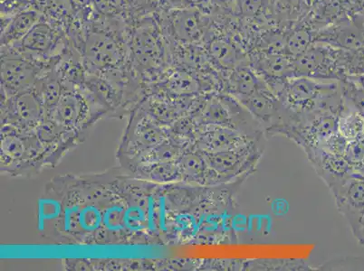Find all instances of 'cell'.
Here are the masks:
<instances>
[{"label": "cell", "instance_id": "10", "mask_svg": "<svg viewBox=\"0 0 364 271\" xmlns=\"http://www.w3.org/2000/svg\"><path fill=\"white\" fill-rule=\"evenodd\" d=\"M90 114L80 94L65 91L62 92L58 104L51 110L48 118L60 124L66 130L71 131L84 126L85 127L94 121V118L88 116Z\"/></svg>", "mask_w": 364, "mask_h": 271}, {"label": "cell", "instance_id": "6", "mask_svg": "<svg viewBox=\"0 0 364 271\" xmlns=\"http://www.w3.org/2000/svg\"><path fill=\"white\" fill-rule=\"evenodd\" d=\"M178 164L181 168L182 182L185 184L198 187H215L230 183L210 167L203 154L194 146L185 150Z\"/></svg>", "mask_w": 364, "mask_h": 271}, {"label": "cell", "instance_id": "25", "mask_svg": "<svg viewBox=\"0 0 364 271\" xmlns=\"http://www.w3.org/2000/svg\"><path fill=\"white\" fill-rule=\"evenodd\" d=\"M344 76L364 74V46L344 54Z\"/></svg>", "mask_w": 364, "mask_h": 271}, {"label": "cell", "instance_id": "18", "mask_svg": "<svg viewBox=\"0 0 364 271\" xmlns=\"http://www.w3.org/2000/svg\"><path fill=\"white\" fill-rule=\"evenodd\" d=\"M39 21L38 13L34 11H26L18 13L9 23L1 34L3 46L14 45L25 38Z\"/></svg>", "mask_w": 364, "mask_h": 271}, {"label": "cell", "instance_id": "22", "mask_svg": "<svg viewBox=\"0 0 364 271\" xmlns=\"http://www.w3.org/2000/svg\"><path fill=\"white\" fill-rule=\"evenodd\" d=\"M19 43L24 50L43 54L50 50L54 43V34L50 26L38 22Z\"/></svg>", "mask_w": 364, "mask_h": 271}, {"label": "cell", "instance_id": "11", "mask_svg": "<svg viewBox=\"0 0 364 271\" xmlns=\"http://www.w3.org/2000/svg\"><path fill=\"white\" fill-rule=\"evenodd\" d=\"M303 150L317 176L326 184L327 187L353 170L342 155L330 153L318 147L306 148Z\"/></svg>", "mask_w": 364, "mask_h": 271}, {"label": "cell", "instance_id": "20", "mask_svg": "<svg viewBox=\"0 0 364 271\" xmlns=\"http://www.w3.org/2000/svg\"><path fill=\"white\" fill-rule=\"evenodd\" d=\"M337 131L348 141L362 137L364 116L343 101L337 117Z\"/></svg>", "mask_w": 364, "mask_h": 271}, {"label": "cell", "instance_id": "31", "mask_svg": "<svg viewBox=\"0 0 364 271\" xmlns=\"http://www.w3.org/2000/svg\"><path fill=\"white\" fill-rule=\"evenodd\" d=\"M182 1L190 6V8H196L197 6L204 4L208 0H182Z\"/></svg>", "mask_w": 364, "mask_h": 271}, {"label": "cell", "instance_id": "9", "mask_svg": "<svg viewBox=\"0 0 364 271\" xmlns=\"http://www.w3.org/2000/svg\"><path fill=\"white\" fill-rule=\"evenodd\" d=\"M314 43H321L340 50L354 51L364 46V34L350 15L348 18L316 31Z\"/></svg>", "mask_w": 364, "mask_h": 271}, {"label": "cell", "instance_id": "37", "mask_svg": "<svg viewBox=\"0 0 364 271\" xmlns=\"http://www.w3.org/2000/svg\"><path fill=\"white\" fill-rule=\"evenodd\" d=\"M360 12H362V13H363V16H364V9H363V11H360Z\"/></svg>", "mask_w": 364, "mask_h": 271}, {"label": "cell", "instance_id": "5", "mask_svg": "<svg viewBox=\"0 0 364 271\" xmlns=\"http://www.w3.org/2000/svg\"><path fill=\"white\" fill-rule=\"evenodd\" d=\"M328 188L337 210L358 239L364 217V172L353 170Z\"/></svg>", "mask_w": 364, "mask_h": 271}, {"label": "cell", "instance_id": "23", "mask_svg": "<svg viewBox=\"0 0 364 271\" xmlns=\"http://www.w3.org/2000/svg\"><path fill=\"white\" fill-rule=\"evenodd\" d=\"M167 88L172 94L180 96L197 94L203 89L197 77L183 70L172 72L167 81Z\"/></svg>", "mask_w": 364, "mask_h": 271}, {"label": "cell", "instance_id": "38", "mask_svg": "<svg viewBox=\"0 0 364 271\" xmlns=\"http://www.w3.org/2000/svg\"><path fill=\"white\" fill-rule=\"evenodd\" d=\"M363 9H364V1H363ZM363 9H362V11H363Z\"/></svg>", "mask_w": 364, "mask_h": 271}, {"label": "cell", "instance_id": "35", "mask_svg": "<svg viewBox=\"0 0 364 271\" xmlns=\"http://www.w3.org/2000/svg\"><path fill=\"white\" fill-rule=\"evenodd\" d=\"M2 1H3V3H6L8 1H11V2L19 1V0H2Z\"/></svg>", "mask_w": 364, "mask_h": 271}, {"label": "cell", "instance_id": "19", "mask_svg": "<svg viewBox=\"0 0 364 271\" xmlns=\"http://www.w3.org/2000/svg\"><path fill=\"white\" fill-rule=\"evenodd\" d=\"M299 22L286 33L284 54L291 58L303 54L316 41V31H314L303 21Z\"/></svg>", "mask_w": 364, "mask_h": 271}, {"label": "cell", "instance_id": "32", "mask_svg": "<svg viewBox=\"0 0 364 271\" xmlns=\"http://www.w3.org/2000/svg\"><path fill=\"white\" fill-rule=\"evenodd\" d=\"M357 240L359 241L360 244H362V245L364 246V217L362 221V228H360V236Z\"/></svg>", "mask_w": 364, "mask_h": 271}, {"label": "cell", "instance_id": "13", "mask_svg": "<svg viewBox=\"0 0 364 271\" xmlns=\"http://www.w3.org/2000/svg\"><path fill=\"white\" fill-rule=\"evenodd\" d=\"M85 56L89 64L99 69H105L118 64L121 52L117 41L111 36L102 33H92L86 40Z\"/></svg>", "mask_w": 364, "mask_h": 271}, {"label": "cell", "instance_id": "16", "mask_svg": "<svg viewBox=\"0 0 364 271\" xmlns=\"http://www.w3.org/2000/svg\"><path fill=\"white\" fill-rule=\"evenodd\" d=\"M132 46L139 62L144 65H158L164 56L162 43L156 33L150 29L139 31Z\"/></svg>", "mask_w": 364, "mask_h": 271}, {"label": "cell", "instance_id": "36", "mask_svg": "<svg viewBox=\"0 0 364 271\" xmlns=\"http://www.w3.org/2000/svg\"><path fill=\"white\" fill-rule=\"evenodd\" d=\"M320 1H323V0H314V5L316 4V3H318Z\"/></svg>", "mask_w": 364, "mask_h": 271}, {"label": "cell", "instance_id": "30", "mask_svg": "<svg viewBox=\"0 0 364 271\" xmlns=\"http://www.w3.org/2000/svg\"><path fill=\"white\" fill-rule=\"evenodd\" d=\"M94 1L102 13L105 15H112L120 11L124 0H94Z\"/></svg>", "mask_w": 364, "mask_h": 271}, {"label": "cell", "instance_id": "4", "mask_svg": "<svg viewBox=\"0 0 364 271\" xmlns=\"http://www.w3.org/2000/svg\"><path fill=\"white\" fill-rule=\"evenodd\" d=\"M344 50L314 43L306 52L292 58L294 77L336 79L343 72Z\"/></svg>", "mask_w": 364, "mask_h": 271}, {"label": "cell", "instance_id": "28", "mask_svg": "<svg viewBox=\"0 0 364 271\" xmlns=\"http://www.w3.org/2000/svg\"><path fill=\"white\" fill-rule=\"evenodd\" d=\"M321 270H364V259L360 258H343L330 260L320 266Z\"/></svg>", "mask_w": 364, "mask_h": 271}, {"label": "cell", "instance_id": "8", "mask_svg": "<svg viewBox=\"0 0 364 271\" xmlns=\"http://www.w3.org/2000/svg\"><path fill=\"white\" fill-rule=\"evenodd\" d=\"M252 140H255L254 138H248L231 128L213 125L198 126L194 147L203 153H215L243 146Z\"/></svg>", "mask_w": 364, "mask_h": 271}, {"label": "cell", "instance_id": "17", "mask_svg": "<svg viewBox=\"0 0 364 271\" xmlns=\"http://www.w3.org/2000/svg\"><path fill=\"white\" fill-rule=\"evenodd\" d=\"M135 174L142 180L156 183H178L182 182L181 172L178 162H164L137 166Z\"/></svg>", "mask_w": 364, "mask_h": 271}, {"label": "cell", "instance_id": "1", "mask_svg": "<svg viewBox=\"0 0 364 271\" xmlns=\"http://www.w3.org/2000/svg\"><path fill=\"white\" fill-rule=\"evenodd\" d=\"M279 98L294 115L316 111L339 112L343 102L341 82L336 79L290 78Z\"/></svg>", "mask_w": 364, "mask_h": 271}, {"label": "cell", "instance_id": "21", "mask_svg": "<svg viewBox=\"0 0 364 271\" xmlns=\"http://www.w3.org/2000/svg\"><path fill=\"white\" fill-rule=\"evenodd\" d=\"M208 52L217 65L227 72L243 64L238 58L237 51L232 43L228 41L226 38H216L211 40Z\"/></svg>", "mask_w": 364, "mask_h": 271}, {"label": "cell", "instance_id": "34", "mask_svg": "<svg viewBox=\"0 0 364 271\" xmlns=\"http://www.w3.org/2000/svg\"><path fill=\"white\" fill-rule=\"evenodd\" d=\"M214 2H216L217 4H227V3H230L231 1H233V0H213ZM234 1H236L237 0H234Z\"/></svg>", "mask_w": 364, "mask_h": 271}, {"label": "cell", "instance_id": "12", "mask_svg": "<svg viewBox=\"0 0 364 271\" xmlns=\"http://www.w3.org/2000/svg\"><path fill=\"white\" fill-rule=\"evenodd\" d=\"M228 72L226 79L223 80V91L220 92L234 98L240 99L268 87L263 78L251 67L250 62H243Z\"/></svg>", "mask_w": 364, "mask_h": 271}, {"label": "cell", "instance_id": "3", "mask_svg": "<svg viewBox=\"0 0 364 271\" xmlns=\"http://www.w3.org/2000/svg\"><path fill=\"white\" fill-rule=\"evenodd\" d=\"M338 114L333 111H316L294 115L291 124L280 135L286 136L302 150L319 147L337 131Z\"/></svg>", "mask_w": 364, "mask_h": 271}, {"label": "cell", "instance_id": "24", "mask_svg": "<svg viewBox=\"0 0 364 271\" xmlns=\"http://www.w3.org/2000/svg\"><path fill=\"white\" fill-rule=\"evenodd\" d=\"M343 156L353 170H364V135L348 141Z\"/></svg>", "mask_w": 364, "mask_h": 271}, {"label": "cell", "instance_id": "26", "mask_svg": "<svg viewBox=\"0 0 364 271\" xmlns=\"http://www.w3.org/2000/svg\"><path fill=\"white\" fill-rule=\"evenodd\" d=\"M238 14L245 18L260 16L270 5V0H237Z\"/></svg>", "mask_w": 364, "mask_h": 271}, {"label": "cell", "instance_id": "14", "mask_svg": "<svg viewBox=\"0 0 364 271\" xmlns=\"http://www.w3.org/2000/svg\"><path fill=\"white\" fill-rule=\"evenodd\" d=\"M171 23L174 35L185 44H196L204 38L206 26L197 9H177L172 13Z\"/></svg>", "mask_w": 364, "mask_h": 271}, {"label": "cell", "instance_id": "15", "mask_svg": "<svg viewBox=\"0 0 364 271\" xmlns=\"http://www.w3.org/2000/svg\"><path fill=\"white\" fill-rule=\"evenodd\" d=\"M11 98V114L16 116V120L28 127L38 124L44 105L38 92L28 90Z\"/></svg>", "mask_w": 364, "mask_h": 271}, {"label": "cell", "instance_id": "2", "mask_svg": "<svg viewBox=\"0 0 364 271\" xmlns=\"http://www.w3.org/2000/svg\"><path fill=\"white\" fill-rule=\"evenodd\" d=\"M264 138H258L232 150L203 154L210 167L228 181L233 182L241 177H250L256 170L263 156Z\"/></svg>", "mask_w": 364, "mask_h": 271}, {"label": "cell", "instance_id": "33", "mask_svg": "<svg viewBox=\"0 0 364 271\" xmlns=\"http://www.w3.org/2000/svg\"><path fill=\"white\" fill-rule=\"evenodd\" d=\"M354 78L356 79L357 81L359 82V84L363 86L364 88V74L362 75H352Z\"/></svg>", "mask_w": 364, "mask_h": 271}, {"label": "cell", "instance_id": "27", "mask_svg": "<svg viewBox=\"0 0 364 271\" xmlns=\"http://www.w3.org/2000/svg\"><path fill=\"white\" fill-rule=\"evenodd\" d=\"M277 11L289 19H300V15L307 14V9L304 0H274ZM303 16V15H302Z\"/></svg>", "mask_w": 364, "mask_h": 271}, {"label": "cell", "instance_id": "29", "mask_svg": "<svg viewBox=\"0 0 364 271\" xmlns=\"http://www.w3.org/2000/svg\"><path fill=\"white\" fill-rule=\"evenodd\" d=\"M347 143H348V140L343 138L338 131H336L329 136L318 148H323V150L330 152V153L343 156Z\"/></svg>", "mask_w": 364, "mask_h": 271}, {"label": "cell", "instance_id": "7", "mask_svg": "<svg viewBox=\"0 0 364 271\" xmlns=\"http://www.w3.org/2000/svg\"><path fill=\"white\" fill-rule=\"evenodd\" d=\"M38 69L31 62L15 56L1 59V86L9 97L31 90L36 81Z\"/></svg>", "mask_w": 364, "mask_h": 271}]
</instances>
